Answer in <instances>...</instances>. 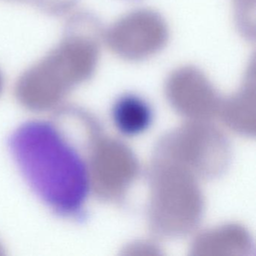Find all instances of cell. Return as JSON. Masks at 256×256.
Returning a JSON list of instances; mask_svg holds the SVG:
<instances>
[{
  "label": "cell",
  "mask_w": 256,
  "mask_h": 256,
  "mask_svg": "<svg viewBox=\"0 0 256 256\" xmlns=\"http://www.w3.org/2000/svg\"><path fill=\"white\" fill-rule=\"evenodd\" d=\"M98 55L95 36L80 32L67 36L20 76L16 86L18 100L38 112L58 107L72 88L94 74Z\"/></svg>",
  "instance_id": "7a4b0ae2"
},
{
  "label": "cell",
  "mask_w": 256,
  "mask_h": 256,
  "mask_svg": "<svg viewBox=\"0 0 256 256\" xmlns=\"http://www.w3.org/2000/svg\"><path fill=\"white\" fill-rule=\"evenodd\" d=\"M112 120L122 136L136 137L148 131L154 120L152 106L137 94L120 96L112 107Z\"/></svg>",
  "instance_id": "277c9868"
},
{
  "label": "cell",
  "mask_w": 256,
  "mask_h": 256,
  "mask_svg": "<svg viewBox=\"0 0 256 256\" xmlns=\"http://www.w3.org/2000/svg\"><path fill=\"white\" fill-rule=\"evenodd\" d=\"M90 124L80 110L61 109L55 120H32L10 137V149L24 178L55 212L80 215L92 188Z\"/></svg>",
  "instance_id": "6da1fadb"
},
{
  "label": "cell",
  "mask_w": 256,
  "mask_h": 256,
  "mask_svg": "<svg viewBox=\"0 0 256 256\" xmlns=\"http://www.w3.org/2000/svg\"><path fill=\"white\" fill-rule=\"evenodd\" d=\"M4 86V78L2 72L0 71V94L2 92Z\"/></svg>",
  "instance_id": "5b68a950"
},
{
  "label": "cell",
  "mask_w": 256,
  "mask_h": 256,
  "mask_svg": "<svg viewBox=\"0 0 256 256\" xmlns=\"http://www.w3.org/2000/svg\"><path fill=\"white\" fill-rule=\"evenodd\" d=\"M168 30L158 14L146 10L131 12L110 26L109 47L121 58L139 60L152 56L166 44Z\"/></svg>",
  "instance_id": "3957f363"
}]
</instances>
